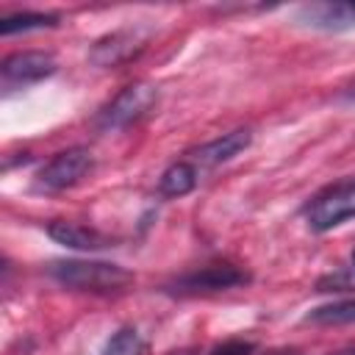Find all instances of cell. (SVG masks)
<instances>
[{"label":"cell","mask_w":355,"mask_h":355,"mask_svg":"<svg viewBox=\"0 0 355 355\" xmlns=\"http://www.w3.org/2000/svg\"><path fill=\"white\" fill-rule=\"evenodd\" d=\"M47 275L58 280L67 288L78 291H94V294H111L122 291L125 286L133 283V272H128L119 263L108 261H80V258H64V261H50Z\"/></svg>","instance_id":"cell-1"},{"label":"cell","mask_w":355,"mask_h":355,"mask_svg":"<svg viewBox=\"0 0 355 355\" xmlns=\"http://www.w3.org/2000/svg\"><path fill=\"white\" fill-rule=\"evenodd\" d=\"M302 216H305L308 227L316 233H327V230L338 227L341 222L352 219L355 216V178L330 183L327 189L313 194L305 202Z\"/></svg>","instance_id":"cell-2"},{"label":"cell","mask_w":355,"mask_h":355,"mask_svg":"<svg viewBox=\"0 0 355 355\" xmlns=\"http://www.w3.org/2000/svg\"><path fill=\"white\" fill-rule=\"evenodd\" d=\"M158 103V89L153 83H130L125 86L100 114H97V128L100 130H122L128 125H136L141 116L153 111Z\"/></svg>","instance_id":"cell-3"},{"label":"cell","mask_w":355,"mask_h":355,"mask_svg":"<svg viewBox=\"0 0 355 355\" xmlns=\"http://www.w3.org/2000/svg\"><path fill=\"white\" fill-rule=\"evenodd\" d=\"M153 25H125L119 31H111L105 36H100L92 50H89V61L94 67H119V64H128L133 61L144 47L147 42L153 39Z\"/></svg>","instance_id":"cell-4"},{"label":"cell","mask_w":355,"mask_h":355,"mask_svg":"<svg viewBox=\"0 0 355 355\" xmlns=\"http://www.w3.org/2000/svg\"><path fill=\"white\" fill-rule=\"evenodd\" d=\"M94 158L89 147H67L61 153H55L36 175V189L39 191H64L69 186H75L89 169H92Z\"/></svg>","instance_id":"cell-5"},{"label":"cell","mask_w":355,"mask_h":355,"mask_svg":"<svg viewBox=\"0 0 355 355\" xmlns=\"http://www.w3.org/2000/svg\"><path fill=\"white\" fill-rule=\"evenodd\" d=\"M55 72V58L44 50H19L3 58L0 78L6 89H22L31 83H39Z\"/></svg>","instance_id":"cell-6"},{"label":"cell","mask_w":355,"mask_h":355,"mask_svg":"<svg viewBox=\"0 0 355 355\" xmlns=\"http://www.w3.org/2000/svg\"><path fill=\"white\" fill-rule=\"evenodd\" d=\"M250 283V275L233 263H208L189 275H180L175 283H169L178 294H200V291H227L236 286Z\"/></svg>","instance_id":"cell-7"},{"label":"cell","mask_w":355,"mask_h":355,"mask_svg":"<svg viewBox=\"0 0 355 355\" xmlns=\"http://www.w3.org/2000/svg\"><path fill=\"white\" fill-rule=\"evenodd\" d=\"M47 236L55 244H64L69 250H83V252H94V250H105L114 247V239L100 233L97 227L80 225V222H67V219H55L47 225Z\"/></svg>","instance_id":"cell-8"},{"label":"cell","mask_w":355,"mask_h":355,"mask_svg":"<svg viewBox=\"0 0 355 355\" xmlns=\"http://www.w3.org/2000/svg\"><path fill=\"white\" fill-rule=\"evenodd\" d=\"M252 141V133L247 128H236L230 133H222L219 139L208 141V144H200L197 150H191V158L202 166H216V164H225L230 158H236L241 150H247Z\"/></svg>","instance_id":"cell-9"},{"label":"cell","mask_w":355,"mask_h":355,"mask_svg":"<svg viewBox=\"0 0 355 355\" xmlns=\"http://www.w3.org/2000/svg\"><path fill=\"white\" fill-rule=\"evenodd\" d=\"M300 22L322 31H344L355 25V3H311L300 8Z\"/></svg>","instance_id":"cell-10"},{"label":"cell","mask_w":355,"mask_h":355,"mask_svg":"<svg viewBox=\"0 0 355 355\" xmlns=\"http://www.w3.org/2000/svg\"><path fill=\"white\" fill-rule=\"evenodd\" d=\"M197 180H200V172H197V164L191 161H175L164 169V175L158 178V191L161 197H186L197 189Z\"/></svg>","instance_id":"cell-11"},{"label":"cell","mask_w":355,"mask_h":355,"mask_svg":"<svg viewBox=\"0 0 355 355\" xmlns=\"http://www.w3.org/2000/svg\"><path fill=\"white\" fill-rule=\"evenodd\" d=\"M58 25V14H44V11H19V14H8L0 19V33L11 36V33H25V31H42V28H55Z\"/></svg>","instance_id":"cell-12"},{"label":"cell","mask_w":355,"mask_h":355,"mask_svg":"<svg viewBox=\"0 0 355 355\" xmlns=\"http://www.w3.org/2000/svg\"><path fill=\"white\" fill-rule=\"evenodd\" d=\"M305 322L308 324H349L355 322V300H336V302H327V305H319L313 311L305 313Z\"/></svg>","instance_id":"cell-13"},{"label":"cell","mask_w":355,"mask_h":355,"mask_svg":"<svg viewBox=\"0 0 355 355\" xmlns=\"http://www.w3.org/2000/svg\"><path fill=\"white\" fill-rule=\"evenodd\" d=\"M147 344L136 327H119L103 347V355H144Z\"/></svg>","instance_id":"cell-14"},{"label":"cell","mask_w":355,"mask_h":355,"mask_svg":"<svg viewBox=\"0 0 355 355\" xmlns=\"http://www.w3.org/2000/svg\"><path fill=\"white\" fill-rule=\"evenodd\" d=\"M255 352V344L252 341H241V338H233V341H222L211 349V355H252Z\"/></svg>","instance_id":"cell-15"},{"label":"cell","mask_w":355,"mask_h":355,"mask_svg":"<svg viewBox=\"0 0 355 355\" xmlns=\"http://www.w3.org/2000/svg\"><path fill=\"white\" fill-rule=\"evenodd\" d=\"M327 355H355V344H347V347H341L336 352H327Z\"/></svg>","instance_id":"cell-16"},{"label":"cell","mask_w":355,"mask_h":355,"mask_svg":"<svg viewBox=\"0 0 355 355\" xmlns=\"http://www.w3.org/2000/svg\"><path fill=\"white\" fill-rule=\"evenodd\" d=\"M166 355H197V349H194V347H183V349H172V352H166Z\"/></svg>","instance_id":"cell-17"},{"label":"cell","mask_w":355,"mask_h":355,"mask_svg":"<svg viewBox=\"0 0 355 355\" xmlns=\"http://www.w3.org/2000/svg\"><path fill=\"white\" fill-rule=\"evenodd\" d=\"M352 269H355V250H352Z\"/></svg>","instance_id":"cell-18"},{"label":"cell","mask_w":355,"mask_h":355,"mask_svg":"<svg viewBox=\"0 0 355 355\" xmlns=\"http://www.w3.org/2000/svg\"><path fill=\"white\" fill-rule=\"evenodd\" d=\"M349 97H352V100H355V89H352V92H349Z\"/></svg>","instance_id":"cell-19"}]
</instances>
